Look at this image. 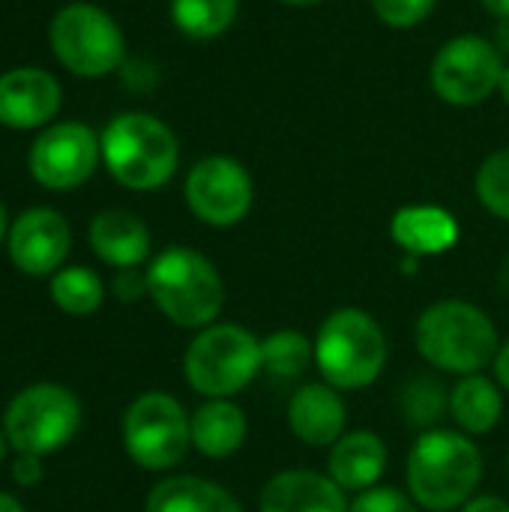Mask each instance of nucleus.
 <instances>
[{
    "instance_id": "obj_1",
    "label": "nucleus",
    "mask_w": 509,
    "mask_h": 512,
    "mask_svg": "<svg viewBox=\"0 0 509 512\" xmlns=\"http://www.w3.org/2000/svg\"><path fill=\"white\" fill-rule=\"evenodd\" d=\"M408 495L432 512L462 510L483 480V453L459 429H429L405 462Z\"/></svg>"
},
{
    "instance_id": "obj_2",
    "label": "nucleus",
    "mask_w": 509,
    "mask_h": 512,
    "mask_svg": "<svg viewBox=\"0 0 509 512\" xmlns=\"http://www.w3.org/2000/svg\"><path fill=\"white\" fill-rule=\"evenodd\" d=\"M147 297L183 330L216 324L225 306V285L216 264L189 246L162 249L147 267Z\"/></svg>"
},
{
    "instance_id": "obj_3",
    "label": "nucleus",
    "mask_w": 509,
    "mask_h": 512,
    "mask_svg": "<svg viewBox=\"0 0 509 512\" xmlns=\"http://www.w3.org/2000/svg\"><path fill=\"white\" fill-rule=\"evenodd\" d=\"M99 141L108 174L132 192L162 189L180 165L177 135L147 111H123L111 117Z\"/></svg>"
},
{
    "instance_id": "obj_4",
    "label": "nucleus",
    "mask_w": 509,
    "mask_h": 512,
    "mask_svg": "<svg viewBox=\"0 0 509 512\" xmlns=\"http://www.w3.org/2000/svg\"><path fill=\"white\" fill-rule=\"evenodd\" d=\"M414 342L429 366L459 378L483 372L501 348L492 318L468 300L432 303L417 318Z\"/></svg>"
},
{
    "instance_id": "obj_5",
    "label": "nucleus",
    "mask_w": 509,
    "mask_h": 512,
    "mask_svg": "<svg viewBox=\"0 0 509 512\" xmlns=\"http://www.w3.org/2000/svg\"><path fill=\"white\" fill-rule=\"evenodd\" d=\"M315 366L339 393L372 387L387 366V336L381 324L354 306L330 312L315 336Z\"/></svg>"
},
{
    "instance_id": "obj_6",
    "label": "nucleus",
    "mask_w": 509,
    "mask_h": 512,
    "mask_svg": "<svg viewBox=\"0 0 509 512\" xmlns=\"http://www.w3.org/2000/svg\"><path fill=\"white\" fill-rule=\"evenodd\" d=\"M261 369V339L237 324L198 330L183 354L186 384L204 399H231L246 390Z\"/></svg>"
},
{
    "instance_id": "obj_7",
    "label": "nucleus",
    "mask_w": 509,
    "mask_h": 512,
    "mask_svg": "<svg viewBox=\"0 0 509 512\" xmlns=\"http://www.w3.org/2000/svg\"><path fill=\"white\" fill-rule=\"evenodd\" d=\"M81 420L84 411L72 390L39 381L12 396L3 411V432L15 453L45 459L78 435Z\"/></svg>"
},
{
    "instance_id": "obj_8",
    "label": "nucleus",
    "mask_w": 509,
    "mask_h": 512,
    "mask_svg": "<svg viewBox=\"0 0 509 512\" xmlns=\"http://www.w3.org/2000/svg\"><path fill=\"white\" fill-rule=\"evenodd\" d=\"M48 42L57 63L78 78H105L126 60L120 24L93 3H69L54 12Z\"/></svg>"
},
{
    "instance_id": "obj_9",
    "label": "nucleus",
    "mask_w": 509,
    "mask_h": 512,
    "mask_svg": "<svg viewBox=\"0 0 509 512\" xmlns=\"http://www.w3.org/2000/svg\"><path fill=\"white\" fill-rule=\"evenodd\" d=\"M123 447L138 468L171 471L192 447V414L171 393H141L123 414Z\"/></svg>"
},
{
    "instance_id": "obj_10",
    "label": "nucleus",
    "mask_w": 509,
    "mask_h": 512,
    "mask_svg": "<svg viewBox=\"0 0 509 512\" xmlns=\"http://www.w3.org/2000/svg\"><path fill=\"white\" fill-rule=\"evenodd\" d=\"M507 63L492 39L462 33L447 39L429 66V84L447 105H480L501 87Z\"/></svg>"
},
{
    "instance_id": "obj_11",
    "label": "nucleus",
    "mask_w": 509,
    "mask_h": 512,
    "mask_svg": "<svg viewBox=\"0 0 509 512\" xmlns=\"http://www.w3.org/2000/svg\"><path fill=\"white\" fill-rule=\"evenodd\" d=\"M102 159V141L87 123L63 120L45 126L27 150L30 177L48 192L84 186Z\"/></svg>"
},
{
    "instance_id": "obj_12",
    "label": "nucleus",
    "mask_w": 509,
    "mask_h": 512,
    "mask_svg": "<svg viewBox=\"0 0 509 512\" xmlns=\"http://www.w3.org/2000/svg\"><path fill=\"white\" fill-rule=\"evenodd\" d=\"M186 207L195 219L210 228H231L246 219L255 201V183L246 165L234 156H204L198 159L183 183Z\"/></svg>"
},
{
    "instance_id": "obj_13",
    "label": "nucleus",
    "mask_w": 509,
    "mask_h": 512,
    "mask_svg": "<svg viewBox=\"0 0 509 512\" xmlns=\"http://www.w3.org/2000/svg\"><path fill=\"white\" fill-rule=\"evenodd\" d=\"M72 246V231L63 213L51 207H30L12 225L6 237L9 261L24 276H54Z\"/></svg>"
},
{
    "instance_id": "obj_14",
    "label": "nucleus",
    "mask_w": 509,
    "mask_h": 512,
    "mask_svg": "<svg viewBox=\"0 0 509 512\" xmlns=\"http://www.w3.org/2000/svg\"><path fill=\"white\" fill-rule=\"evenodd\" d=\"M63 105L60 81L36 66H18L0 75V126L45 129Z\"/></svg>"
},
{
    "instance_id": "obj_15",
    "label": "nucleus",
    "mask_w": 509,
    "mask_h": 512,
    "mask_svg": "<svg viewBox=\"0 0 509 512\" xmlns=\"http://www.w3.org/2000/svg\"><path fill=\"white\" fill-rule=\"evenodd\" d=\"M288 426L306 447H333L348 426V408L327 381L303 384L288 402Z\"/></svg>"
},
{
    "instance_id": "obj_16",
    "label": "nucleus",
    "mask_w": 509,
    "mask_h": 512,
    "mask_svg": "<svg viewBox=\"0 0 509 512\" xmlns=\"http://www.w3.org/2000/svg\"><path fill=\"white\" fill-rule=\"evenodd\" d=\"M345 492L315 471H282L258 498V512H348Z\"/></svg>"
},
{
    "instance_id": "obj_17",
    "label": "nucleus",
    "mask_w": 509,
    "mask_h": 512,
    "mask_svg": "<svg viewBox=\"0 0 509 512\" xmlns=\"http://www.w3.org/2000/svg\"><path fill=\"white\" fill-rule=\"evenodd\" d=\"M390 237L411 258L444 255L459 243V222L438 204H408L393 213Z\"/></svg>"
},
{
    "instance_id": "obj_18",
    "label": "nucleus",
    "mask_w": 509,
    "mask_h": 512,
    "mask_svg": "<svg viewBox=\"0 0 509 512\" xmlns=\"http://www.w3.org/2000/svg\"><path fill=\"white\" fill-rule=\"evenodd\" d=\"M387 447L375 432H345L327 456V477L342 489V492H366L381 483L387 471Z\"/></svg>"
},
{
    "instance_id": "obj_19",
    "label": "nucleus",
    "mask_w": 509,
    "mask_h": 512,
    "mask_svg": "<svg viewBox=\"0 0 509 512\" xmlns=\"http://www.w3.org/2000/svg\"><path fill=\"white\" fill-rule=\"evenodd\" d=\"M87 240H90V249L96 252V258L117 270L141 267L150 258L147 225L135 213L120 210V207L96 213L90 222Z\"/></svg>"
},
{
    "instance_id": "obj_20",
    "label": "nucleus",
    "mask_w": 509,
    "mask_h": 512,
    "mask_svg": "<svg viewBox=\"0 0 509 512\" xmlns=\"http://www.w3.org/2000/svg\"><path fill=\"white\" fill-rule=\"evenodd\" d=\"M144 512H243V507L225 486L180 474L165 477L150 489Z\"/></svg>"
},
{
    "instance_id": "obj_21",
    "label": "nucleus",
    "mask_w": 509,
    "mask_h": 512,
    "mask_svg": "<svg viewBox=\"0 0 509 512\" xmlns=\"http://www.w3.org/2000/svg\"><path fill=\"white\" fill-rule=\"evenodd\" d=\"M504 414V390L498 381L477 375H462L456 387H450V420L465 432L468 438L486 435L501 423Z\"/></svg>"
},
{
    "instance_id": "obj_22",
    "label": "nucleus",
    "mask_w": 509,
    "mask_h": 512,
    "mask_svg": "<svg viewBox=\"0 0 509 512\" xmlns=\"http://www.w3.org/2000/svg\"><path fill=\"white\" fill-rule=\"evenodd\" d=\"M246 441V414L231 399H207L192 414V447L207 459H228Z\"/></svg>"
},
{
    "instance_id": "obj_23",
    "label": "nucleus",
    "mask_w": 509,
    "mask_h": 512,
    "mask_svg": "<svg viewBox=\"0 0 509 512\" xmlns=\"http://www.w3.org/2000/svg\"><path fill=\"white\" fill-rule=\"evenodd\" d=\"M48 294H51V303L60 312L75 315V318H84V315H93L102 306V300H105V282L90 267H81V264L60 267L51 276Z\"/></svg>"
},
{
    "instance_id": "obj_24",
    "label": "nucleus",
    "mask_w": 509,
    "mask_h": 512,
    "mask_svg": "<svg viewBox=\"0 0 509 512\" xmlns=\"http://www.w3.org/2000/svg\"><path fill=\"white\" fill-rule=\"evenodd\" d=\"M240 12V0H171L174 27L198 42L222 36Z\"/></svg>"
},
{
    "instance_id": "obj_25",
    "label": "nucleus",
    "mask_w": 509,
    "mask_h": 512,
    "mask_svg": "<svg viewBox=\"0 0 509 512\" xmlns=\"http://www.w3.org/2000/svg\"><path fill=\"white\" fill-rule=\"evenodd\" d=\"M315 360V345L300 330H276L261 339V369L273 378H300Z\"/></svg>"
},
{
    "instance_id": "obj_26",
    "label": "nucleus",
    "mask_w": 509,
    "mask_h": 512,
    "mask_svg": "<svg viewBox=\"0 0 509 512\" xmlns=\"http://www.w3.org/2000/svg\"><path fill=\"white\" fill-rule=\"evenodd\" d=\"M399 405H402V414L411 426L429 432V429H435L438 420H444L450 414V390H444L441 381L420 375L402 387Z\"/></svg>"
},
{
    "instance_id": "obj_27",
    "label": "nucleus",
    "mask_w": 509,
    "mask_h": 512,
    "mask_svg": "<svg viewBox=\"0 0 509 512\" xmlns=\"http://www.w3.org/2000/svg\"><path fill=\"white\" fill-rule=\"evenodd\" d=\"M474 192L492 216L509 222V147L483 159L474 177Z\"/></svg>"
},
{
    "instance_id": "obj_28",
    "label": "nucleus",
    "mask_w": 509,
    "mask_h": 512,
    "mask_svg": "<svg viewBox=\"0 0 509 512\" xmlns=\"http://www.w3.org/2000/svg\"><path fill=\"white\" fill-rule=\"evenodd\" d=\"M369 3H372L378 21H384L387 27L411 30L432 15L438 0H369Z\"/></svg>"
},
{
    "instance_id": "obj_29",
    "label": "nucleus",
    "mask_w": 509,
    "mask_h": 512,
    "mask_svg": "<svg viewBox=\"0 0 509 512\" xmlns=\"http://www.w3.org/2000/svg\"><path fill=\"white\" fill-rule=\"evenodd\" d=\"M420 507L414 504V498L396 486H372L360 495H354L348 512H417Z\"/></svg>"
},
{
    "instance_id": "obj_30",
    "label": "nucleus",
    "mask_w": 509,
    "mask_h": 512,
    "mask_svg": "<svg viewBox=\"0 0 509 512\" xmlns=\"http://www.w3.org/2000/svg\"><path fill=\"white\" fill-rule=\"evenodd\" d=\"M111 291H114V297L123 300V303L141 300V297H147V273H138V267L117 270V276H114V282H111Z\"/></svg>"
},
{
    "instance_id": "obj_31",
    "label": "nucleus",
    "mask_w": 509,
    "mask_h": 512,
    "mask_svg": "<svg viewBox=\"0 0 509 512\" xmlns=\"http://www.w3.org/2000/svg\"><path fill=\"white\" fill-rule=\"evenodd\" d=\"M9 477H12L21 489L39 486L42 477H45L42 459H39V456H27V453H15V459H12V465H9Z\"/></svg>"
},
{
    "instance_id": "obj_32",
    "label": "nucleus",
    "mask_w": 509,
    "mask_h": 512,
    "mask_svg": "<svg viewBox=\"0 0 509 512\" xmlns=\"http://www.w3.org/2000/svg\"><path fill=\"white\" fill-rule=\"evenodd\" d=\"M462 512H509V504L498 495H480V498H471Z\"/></svg>"
},
{
    "instance_id": "obj_33",
    "label": "nucleus",
    "mask_w": 509,
    "mask_h": 512,
    "mask_svg": "<svg viewBox=\"0 0 509 512\" xmlns=\"http://www.w3.org/2000/svg\"><path fill=\"white\" fill-rule=\"evenodd\" d=\"M492 366H495V381H498V387H501L504 393H509V339L498 348Z\"/></svg>"
},
{
    "instance_id": "obj_34",
    "label": "nucleus",
    "mask_w": 509,
    "mask_h": 512,
    "mask_svg": "<svg viewBox=\"0 0 509 512\" xmlns=\"http://www.w3.org/2000/svg\"><path fill=\"white\" fill-rule=\"evenodd\" d=\"M495 48L501 51V54H507L509 57V18H501L498 21V27H495Z\"/></svg>"
},
{
    "instance_id": "obj_35",
    "label": "nucleus",
    "mask_w": 509,
    "mask_h": 512,
    "mask_svg": "<svg viewBox=\"0 0 509 512\" xmlns=\"http://www.w3.org/2000/svg\"><path fill=\"white\" fill-rule=\"evenodd\" d=\"M480 6H483L486 12H492L498 21H501V18H509V0H480Z\"/></svg>"
},
{
    "instance_id": "obj_36",
    "label": "nucleus",
    "mask_w": 509,
    "mask_h": 512,
    "mask_svg": "<svg viewBox=\"0 0 509 512\" xmlns=\"http://www.w3.org/2000/svg\"><path fill=\"white\" fill-rule=\"evenodd\" d=\"M0 512H27V510L21 507V501H18L15 495L0 492Z\"/></svg>"
},
{
    "instance_id": "obj_37",
    "label": "nucleus",
    "mask_w": 509,
    "mask_h": 512,
    "mask_svg": "<svg viewBox=\"0 0 509 512\" xmlns=\"http://www.w3.org/2000/svg\"><path fill=\"white\" fill-rule=\"evenodd\" d=\"M9 237V219H6V207H3V201H0V243Z\"/></svg>"
},
{
    "instance_id": "obj_38",
    "label": "nucleus",
    "mask_w": 509,
    "mask_h": 512,
    "mask_svg": "<svg viewBox=\"0 0 509 512\" xmlns=\"http://www.w3.org/2000/svg\"><path fill=\"white\" fill-rule=\"evenodd\" d=\"M498 93L504 96V102L509 105V63H507V69H504V75H501V87H498Z\"/></svg>"
},
{
    "instance_id": "obj_39",
    "label": "nucleus",
    "mask_w": 509,
    "mask_h": 512,
    "mask_svg": "<svg viewBox=\"0 0 509 512\" xmlns=\"http://www.w3.org/2000/svg\"><path fill=\"white\" fill-rule=\"evenodd\" d=\"M6 450H9V441H6V432L0 429V465H3V459H6Z\"/></svg>"
},
{
    "instance_id": "obj_40",
    "label": "nucleus",
    "mask_w": 509,
    "mask_h": 512,
    "mask_svg": "<svg viewBox=\"0 0 509 512\" xmlns=\"http://www.w3.org/2000/svg\"><path fill=\"white\" fill-rule=\"evenodd\" d=\"M279 3H285V6H315L321 0H279Z\"/></svg>"
}]
</instances>
